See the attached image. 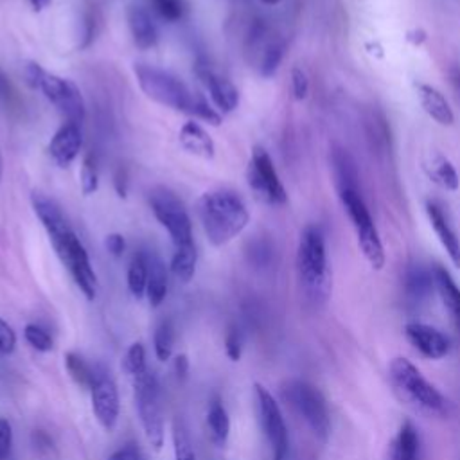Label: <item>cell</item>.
Masks as SVG:
<instances>
[{
	"label": "cell",
	"instance_id": "cell-5",
	"mask_svg": "<svg viewBox=\"0 0 460 460\" xmlns=\"http://www.w3.org/2000/svg\"><path fill=\"white\" fill-rule=\"evenodd\" d=\"M336 191L340 204L351 220L358 246L365 261L371 264V268L382 270L385 266V248L378 227L371 216V211L361 197L359 186H345L338 188Z\"/></svg>",
	"mask_w": 460,
	"mask_h": 460
},
{
	"label": "cell",
	"instance_id": "cell-40",
	"mask_svg": "<svg viewBox=\"0 0 460 460\" xmlns=\"http://www.w3.org/2000/svg\"><path fill=\"white\" fill-rule=\"evenodd\" d=\"M13 446V428L12 423L0 417V460H8Z\"/></svg>",
	"mask_w": 460,
	"mask_h": 460
},
{
	"label": "cell",
	"instance_id": "cell-39",
	"mask_svg": "<svg viewBox=\"0 0 460 460\" xmlns=\"http://www.w3.org/2000/svg\"><path fill=\"white\" fill-rule=\"evenodd\" d=\"M31 439H33V448H35L36 455H40L42 458H47V460H49V458H52V456L56 455L54 442H52V439H51L45 432L36 430Z\"/></svg>",
	"mask_w": 460,
	"mask_h": 460
},
{
	"label": "cell",
	"instance_id": "cell-35",
	"mask_svg": "<svg viewBox=\"0 0 460 460\" xmlns=\"http://www.w3.org/2000/svg\"><path fill=\"white\" fill-rule=\"evenodd\" d=\"M151 8L165 22H178L186 15L183 0H151Z\"/></svg>",
	"mask_w": 460,
	"mask_h": 460
},
{
	"label": "cell",
	"instance_id": "cell-19",
	"mask_svg": "<svg viewBox=\"0 0 460 460\" xmlns=\"http://www.w3.org/2000/svg\"><path fill=\"white\" fill-rule=\"evenodd\" d=\"M433 279H435V290H437L444 308L448 310L453 326L460 333V288L456 286L455 279L451 278V273L440 264H437L433 268Z\"/></svg>",
	"mask_w": 460,
	"mask_h": 460
},
{
	"label": "cell",
	"instance_id": "cell-15",
	"mask_svg": "<svg viewBox=\"0 0 460 460\" xmlns=\"http://www.w3.org/2000/svg\"><path fill=\"white\" fill-rule=\"evenodd\" d=\"M197 74L206 83L209 94H211V100L220 114H230L238 109L239 92L230 79L220 76L207 63H198Z\"/></svg>",
	"mask_w": 460,
	"mask_h": 460
},
{
	"label": "cell",
	"instance_id": "cell-36",
	"mask_svg": "<svg viewBox=\"0 0 460 460\" xmlns=\"http://www.w3.org/2000/svg\"><path fill=\"white\" fill-rule=\"evenodd\" d=\"M24 336L33 349H36L40 352L52 351V338L44 327H40L36 324H28L24 329Z\"/></svg>",
	"mask_w": 460,
	"mask_h": 460
},
{
	"label": "cell",
	"instance_id": "cell-17",
	"mask_svg": "<svg viewBox=\"0 0 460 460\" xmlns=\"http://www.w3.org/2000/svg\"><path fill=\"white\" fill-rule=\"evenodd\" d=\"M426 216H428L430 225H432L433 232L437 234L442 248L448 252L451 262L456 268H460V239H458L456 232L453 230V227L449 225V220H448L444 209L437 202L430 200V202H426Z\"/></svg>",
	"mask_w": 460,
	"mask_h": 460
},
{
	"label": "cell",
	"instance_id": "cell-4",
	"mask_svg": "<svg viewBox=\"0 0 460 460\" xmlns=\"http://www.w3.org/2000/svg\"><path fill=\"white\" fill-rule=\"evenodd\" d=\"M198 218L209 243L223 246L245 230L250 213L239 195L218 190L206 193L198 200Z\"/></svg>",
	"mask_w": 460,
	"mask_h": 460
},
{
	"label": "cell",
	"instance_id": "cell-32",
	"mask_svg": "<svg viewBox=\"0 0 460 460\" xmlns=\"http://www.w3.org/2000/svg\"><path fill=\"white\" fill-rule=\"evenodd\" d=\"M155 354L160 361H167L173 354V345H174V329L169 320H164L157 331H155Z\"/></svg>",
	"mask_w": 460,
	"mask_h": 460
},
{
	"label": "cell",
	"instance_id": "cell-41",
	"mask_svg": "<svg viewBox=\"0 0 460 460\" xmlns=\"http://www.w3.org/2000/svg\"><path fill=\"white\" fill-rule=\"evenodd\" d=\"M17 347V335L13 327L0 319V352L3 354H12Z\"/></svg>",
	"mask_w": 460,
	"mask_h": 460
},
{
	"label": "cell",
	"instance_id": "cell-37",
	"mask_svg": "<svg viewBox=\"0 0 460 460\" xmlns=\"http://www.w3.org/2000/svg\"><path fill=\"white\" fill-rule=\"evenodd\" d=\"M98 165H96V160L92 157H86L85 162H83V167H81V188H83V193L88 197L92 193L98 191Z\"/></svg>",
	"mask_w": 460,
	"mask_h": 460
},
{
	"label": "cell",
	"instance_id": "cell-25",
	"mask_svg": "<svg viewBox=\"0 0 460 460\" xmlns=\"http://www.w3.org/2000/svg\"><path fill=\"white\" fill-rule=\"evenodd\" d=\"M419 446L417 428L410 421H405L392 444L391 460H419Z\"/></svg>",
	"mask_w": 460,
	"mask_h": 460
},
{
	"label": "cell",
	"instance_id": "cell-31",
	"mask_svg": "<svg viewBox=\"0 0 460 460\" xmlns=\"http://www.w3.org/2000/svg\"><path fill=\"white\" fill-rule=\"evenodd\" d=\"M123 367H125L126 375L130 376V380L144 375L146 371H149L148 363H146V349L141 342H135V343L130 345V349L125 354Z\"/></svg>",
	"mask_w": 460,
	"mask_h": 460
},
{
	"label": "cell",
	"instance_id": "cell-20",
	"mask_svg": "<svg viewBox=\"0 0 460 460\" xmlns=\"http://www.w3.org/2000/svg\"><path fill=\"white\" fill-rule=\"evenodd\" d=\"M128 26H130L133 42L139 49L142 51L153 49L158 44V28L153 17L149 15V12H146L144 8L132 6L128 10Z\"/></svg>",
	"mask_w": 460,
	"mask_h": 460
},
{
	"label": "cell",
	"instance_id": "cell-16",
	"mask_svg": "<svg viewBox=\"0 0 460 460\" xmlns=\"http://www.w3.org/2000/svg\"><path fill=\"white\" fill-rule=\"evenodd\" d=\"M81 148H83V133L79 130V125L65 123L51 139L49 155L60 167H67L77 158Z\"/></svg>",
	"mask_w": 460,
	"mask_h": 460
},
{
	"label": "cell",
	"instance_id": "cell-30",
	"mask_svg": "<svg viewBox=\"0 0 460 460\" xmlns=\"http://www.w3.org/2000/svg\"><path fill=\"white\" fill-rule=\"evenodd\" d=\"M65 367H67L70 378L81 389H86V391H90L92 387H94V383H96V380L100 376V375H96L94 371H92V367L81 356H77L74 352H67L65 354Z\"/></svg>",
	"mask_w": 460,
	"mask_h": 460
},
{
	"label": "cell",
	"instance_id": "cell-27",
	"mask_svg": "<svg viewBox=\"0 0 460 460\" xmlns=\"http://www.w3.org/2000/svg\"><path fill=\"white\" fill-rule=\"evenodd\" d=\"M430 178L446 191H456L460 186V178L455 169V165L442 155H435L432 158V164L428 165Z\"/></svg>",
	"mask_w": 460,
	"mask_h": 460
},
{
	"label": "cell",
	"instance_id": "cell-34",
	"mask_svg": "<svg viewBox=\"0 0 460 460\" xmlns=\"http://www.w3.org/2000/svg\"><path fill=\"white\" fill-rule=\"evenodd\" d=\"M173 449H174V460H197V453L193 449L191 439L178 421L173 426Z\"/></svg>",
	"mask_w": 460,
	"mask_h": 460
},
{
	"label": "cell",
	"instance_id": "cell-11",
	"mask_svg": "<svg viewBox=\"0 0 460 460\" xmlns=\"http://www.w3.org/2000/svg\"><path fill=\"white\" fill-rule=\"evenodd\" d=\"M248 183L257 198L270 206H285L288 202V193L273 165L270 153L257 146L252 151V158L248 164Z\"/></svg>",
	"mask_w": 460,
	"mask_h": 460
},
{
	"label": "cell",
	"instance_id": "cell-43",
	"mask_svg": "<svg viewBox=\"0 0 460 460\" xmlns=\"http://www.w3.org/2000/svg\"><path fill=\"white\" fill-rule=\"evenodd\" d=\"M105 245H107V250H109L114 257H121V255L125 254V250H126V241H125V238H123L121 234H110V236H107Z\"/></svg>",
	"mask_w": 460,
	"mask_h": 460
},
{
	"label": "cell",
	"instance_id": "cell-8",
	"mask_svg": "<svg viewBox=\"0 0 460 460\" xmlns=\"http://www.w3.org/2000/svg\"><path fill=\"white\" fill-rule=\"evenodd\" d=\"M283 398L295 408L320 440H327L331 433L329 407L324 394L315 385L303 380H292L283 387Z\"/></svg>",
	"mask_w": 460,
	"mask_h": 460
},
{
	"label": "cell",
	"instance_id": "cell-33",
	"mask_svg": "<svg viewBox=\"0 0 460 460\" xmlns=\"http://www.w3.org/2000/svg\"><path fill=\"white\" fill-rule=\"evenodd\" d=\"M283 56H285V44L275 40V42H270L266 47H264V52H262V58H261V74L264 77H270L273 76L275 72H278L281 61H283Z\"/></svg>",
	"mask_w": 460,
	"mask_h": 460
},
{
	"label": "cell",
	"instance_id": "cell-47",
	"mask_svg": "<svg viewBox=\"0 0 460 460\" xmlns=\"http://www.w3.org/2000/svg\"><path fill=\"white\" fill-rule=\"evenodd\" d=\"M261 3L266 4V6H278V4L281 3V0H261Z\"/></svg>",
	"mask_w": 460,
	"mask_h": 460
},
{
	"label": "cell",
	"instance_id": "cell-46",
	"mask_svg": "<svg viewBox=\"0 0 460 460\" xmlns=\"http://www.w3.org/2000/svg\"><path fill=\"white\" fill-rule=\"evenodd\" d=\"M29 3H31V6H33L35 12H44L45 8L51 6L52 0H29Z\"/></svg>",
	"mask_w": 460,
	"mask_h": 460
},
{
	"label": "cell",
	"instance_id": "cell-24",
	"mask_svg": "<svg viewBox=\"0 0 460 460\" xmlns=\"http://www.w3.org/2000/svg\"><path fill=\"white\" fill-rule=\"evenodd\" d=\"M331 169H333V178L335 186L345 188V186H359V174L354 158L351 153L340 146L333 148L331 151Z\"/></svg>",
	"mask_w": 460,
	"mask_h": 460
},
{
	"label": "cell",
	"instance_id": "cell-42",
	"mask_svg": "<svg viewBox=\"0 0 460 460\" xmlns=\"http://www.w3.org/2000/svg\"><path fill=\"white\" fill-rule=\"evenodd\" d=\"M241 349H243V340H241V333L236 327H230L227 338H225V351L227 356L232 361H238L241 358Z\"/></svg>",
	"mask_w": 460,
	"mask_h": 460
},
{
	"label": "cell",
	"instance_id": "cell-9",
	"mask_svg": "<svg viewBox=\"0 0 460 460\" xmlns=\"http://www.w3.org/2000/svg\"><path fill=\"white\" fill-rule=\"evenodd\" d=\"M149 207L158 223L169 232L174 248L195 245L191 216L171 190L155 188L149 193Z\"/></svg>",
	"mask_w": 460,
	"mask_h": 460
},
{
	"label": "cell",
	"instance_id": "cell-38",
	"mask_svg": "<svg viewBox=\"0 0 460 460\" xmlns=\"http://www.w3.org/2000/svg\"><path fill=\"white\" fill-rule=\"evenodd\" d=\"M292 94L297 101H304L310 94V79L306 72L299 67L292 70Z\"/></svg>",
	"mask_w": 460,
	"mask_h": 460
},
{
	"label": "cell",
	"instance_id": "cell-14",
	"mask_svg": "<svg viewBox=\"0 0 460 460\" xmlns=\"http://www.w3.org/2000/svg\"><path fill=\"white\" fill-rule=\"evenodd\" d=\"M405 335L408 342L428 359H442L451 351L449 338L433 326L410 322L405 327Z\"/></svg>",
	"mask_w": 460,
	"mask_h": 460
},
{
	"label": "cell",
	"instance_id": "cell-22",
	"mask_svg": "<svg viewBox=\"0 0 460 460\" xmlns=\"http://www.w3.org/2000/svg\"><path fill=\"white\" fill-rule=\"evenodd\" d=\"M435 290L433 270L424 268L423 264H412L405 275V292L410 301L421 303L432 295Z\"/></svg>",
	"mask_w": 460,
	"mask_h": 460
},
{
	"label": "cell",
	"instance_id": "cell-12",
	"mask_svg": "<svg viewBox=\"0 0 460 460\" xmlns=\"http://www.w3.org/2000/svg\"><path fill=\"white\" fill-rule=\"evenodd\" d=\"M254 389H255V398L259 405L261 424L271 446L273 460H285L290 451V435H288V428H286L283 412L279 408V403L275 401V398L262 385L255 383Z\"/></svg>",
	"mask_w": 460,
	"mask_h": 460
},
{
	"label": "cell",
	"instance_id": "cell-1",
	"mask_svg": "<svg viewBox=\"0 0 460 460\" xmlns=\"http://www.w3.org/2000/svg\"><path fill=\"white\" fill-rule=\"evenodd\" d=\"M31 204H33V209H35L38 220L42 222L58 257L70 271L74 283L77 285V288L83 292V295L88 301H94L98 295V288H100L98 275H96L94 268H92L86 248L83 246L81 239L76 236V232L69 225L63 211L52 198H49L38 191H35L31 195Z\"/></svg>",
	"mask_w": 460,
	"mask_h": 460
},
{
	"label": "cell",
	"instance_id": "cell-2",
	"mask_svg": "<svg viewBox=\"0 0 460 460\" xmlns=\"http://www.w3.org/2000/svg\"><path fill=\"white\" fill-rule=\"evenodd\" d=\"M133 72L141 90L151 101L182 114H190L213 126L222 125V114L169 70L148 63H137Z\"/></svg>",
	"mask_w": 460,
	"mask_h": 460
},
{
	"label": "cell",
	"instance_id": "cell-44",
	"mask_svg": "<svg viewBox=\"0 0 460 460\" xmlns=\"http://www.w3.org/2000/svg\"><path fill=\"white\" fill-rule=\"evenodd\" d=\"M174 373L178 380H186L190 375V359L186 354H178L174 358Z\"/></svg>",
	"mask_w": 460,
	"mask_h": 460
},
{
	"label": "cell",
	"instance_id": "cell-13",
	"mask_svg": "<svg viewBox=\"0 0 460 460\" xmlns=\"http://www.w3.org/2000/svg\"><path fill=\"white\" fill-rule=\"evenodd\" d=\"M90 394H92V408H94V414L100 424L107 432H112L119 421V412H121L117 385L107 376H98L94 387L90 389Z\"/></svg>",
	"mask_w": 460,
	"mask_h": 460
},
{
	"label": "cell",
	"instance_id": "cell-28",
	"mask_svg": "<svg viewBox=\"0 0 460 460\" xmlns=\"http://www.w3.org/2000/svg\"><path fill=\"white\" fill-rule=\"evenodd\" d=\"M207 424L211 430V437L218 446H223L229 439L230 433V419L227 414V408L223 407V403L214 398L209 405V412H207Z\"/></svg>",
	"mask_w": 460,
	"mask_h": 460
},
{
	"label": "cell",
	"instance_id": "cell-7",
	"mask_svg": "<svg viewBox=\"0 0 460 460\" xmlns=\"http://www.w3.org/2000/svg\"><path fill=\"white\" fill-rule=\"evenodd\" d=\"M389 376L392 385L405 399L417 408L430 414H444L448 408L446 398L432 385L417 367L403 356H398L389 365Z\"/></svg>",
	"mask_w": 460,
	"mask_h": 460
},
{
	"label": "cell",
	"instance_id": "cell-26",
	"mask_svg": "<svg viewBox=\"0 0 460 460\" xmlns=\"http://www.w3.org/2000/svg\"><path fill=\"white\" fill-rule=\"evenodd\" d=\"M197 261H198V252L195 245L174 248V254L171 259V271L174 273V278L182 283H190L195 278Z\"/></svg>",
	"mask_w": 460,
	"mask_h": 460
},
{
	"label": "cell",
	"instance_id": "cell-10",
	"mask_svg": "<svg viewBox=\"0 0 460 460\" xmlns=\"http://www.w3.org/2000/svg\"><path fill=\"white\" fill-rule=\"evenodd\" d=\"M132 385L135 389V403L146 439L155 449H160L164 446V414L158 382L151 371H146L132 378Z\"/></svg>",
	"mask_w": 460,
	"mask_h": 460
},
{
	"label": "cell",
	"instance_id": "cell-21",
	"mask_svg": "<svg viewBox=\"0 0 460 460\" xmlns=\"http://www.w3.org/2000/svg\"><path fill=\"white\" fill-rule=\"evenodd\" d=\"M178 141H180V146L183 149L197 155V157H202V158H213L214 157L216 146H214L213 137L195 121H190L180 128Z\"/></svg>",
	"mask_w": 460,
	"mask_h": 460
},
{
	"label": "cell",
	"instance_id": "cell-23",
	"mask_svg": "<svg viewBox=\"0 0 460 460\" xmlns=\"http://www.w3.org/2000/svg\"><path fill=\"white\" fill-rule=\"evenodd\" d=\"M167 295L165 264L155 254H148V288L146 297L151 308H158Z\"/></svg>",
	"mask_w": 460,
	"mask_h": 460
},
{
	"label": "cell",
	"instance_id": "cell-45",
	"mask_svg": "<svg viewBox=\"0 0 460 460\" xmlns=\"http://www.w3.org/2000/svg\"><path fill=\"white\" fill-rule=\"evenodd\" d=\"M109 460H141L139 451L135 448H121L110 455Z\"/></svg>",
	"mask_w": 460,
	"mask_h": 460
},
{
	"label": "cell",
	"instance_id": "cell-18",
	"mask_svg": "<svg viewBox=\"0 0 460 460\" xmlns=\"http://www.w3.org/2000/svg\"><path fill=\"white\" fill-rule=\"evenodd\" d=\"M417 98L423 110L440 126H451L455 123V114L444 98L442 92L428 83H417Z\"/></svg>",
	"mask_w": 460,
	"mask_h": 460
},
{
	"label": "cell",
	"instance_id": "cell-29",
	"mask_svg": "<svg viewBox=\"0 0 460 460\" xmlns=\"http://www.w3.org/2000/svg\"><path fill=\"white\" fill-rule=\"evenodd\" d=\"M128 288L135 299H142L148 288V254H135L128 268Z\"/></svg>",
	"mask_w": 460,
	"mask_h": 460
},
{
	"label": "cell",
	"instance_id": "cell-3",
	"mask_svg": "<svg viewBox=\"0 0 460 460\" xmlns=\"http://www.w3.org/2000/svg\"><path fill=\"white\" fill-rule=\"evenodd\" d=\"M297 278L304 299L313 306H322L331 295V268L324 230L308 225L297 246Z\"/></svg>",
	"mask_w": 460,
	"mask_h": 460
},
{
	"label": "cell",
	"instance_id": "cell-6",
	"mask_svg": "<svg viewBox=\"0 0 460 460\" xmlns=\"http://www.w3.org/2000/svg\"><path fill=\"white\" fill-rule=\"evenodd\" d=\"M26 77L33 88L44 92V96L67 119V123L81 125L85 121V101L74 81L51 74L44 70L38 63H29L26 67Z\"/></svg>",
	"mask_w": 460,
	"mask_h": 460
}]
</instances>
